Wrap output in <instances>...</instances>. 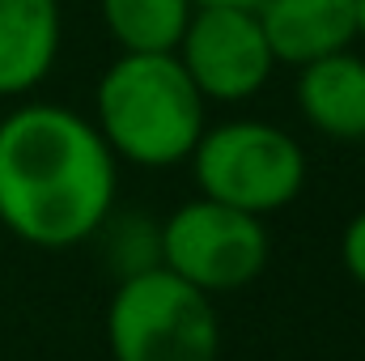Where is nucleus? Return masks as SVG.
<instances>
[{"mask_svg": "<svg viewBox=\"0 0 365 361\" xmlns=\"http://www.w3.org/2000/svg\"><path fill=\"white\" fill-rule=\"evenodd\" d=\"M93 119L21 102L0 119V225L38 251H73L115 213L119 171Z\"/></svg>", "mask_w": 365, "mask_h": 361, "instance_id": "obj_1", "label": "nucleus"}, {"mask_svg": "<svg viewBox=\"0 0 365 361\" xmlns=\"http://www.w3.org/2000/svg\"><path fill=\"white\" fill-rule=\"evenodd\" d=\"M93 128L115 162L140 171L182 166L208 128V102L175 51H119L93 90Z\"/></svg>", "mask_w": 365, "mask_h": 361, "instance_id": "obj_2", "label": "nucleus"}, {"mask_svg": "<svg viewBox=\"0 0 365 361\" xmlns=\"http://www.w3.org/2000/svg\"><path fill=\"white\" fill-rule=\"evenodd\" d=\"M106 345L115 361H221V319L208 293L153 264L119 276Z\"/></svg>", "mask_w": 365, "mask_h": 361, "instance_id": "obj_3", "label": "nucleus"}, {"mask_svg": "<svg viewBox=\"0 0 365 361\" xmlns=\"http://www.w3.org/2000/svg\"><path fill=\"white\" fill-rule=\"evenodd\" d=\"M187 162L204 200L251 217L289 208L306 187V149L268 119L208 123Z\"/></svg>", "mask_w": 365, "mask_h": 361, "instance_id": "obj_4", "label": "nucleus"}, {"mask_svg": "<svg viewBox=\"0 0 365 361\" xmlns=\"http://www.w3.org/2000/svg\"><path fill=\"white\" fill-rule=\"evenodd\" d=\"M272 238L264 217L217 200H187L158 225V264L200 293H234L268 268Z\"/></svg>", "mask_w": 365, "mask_h": 361, "instance_id": "obj_5", "label": "nucleus"}, {"mask_svg": "<svg viewBox=\"0 0 365 361\" xmlns=\"http://www.w3.org/2000/svg\"><path fill=\"white\" fill-rule=\"evenodd\" d=\"M175 56L204 102H247L276 68L255 9H195Z\"/></svg>", "mask_w": 365, "mask_h": 361, "instance_id": "obj_6", "label": "nucleus"}, {"mask_svg": "<svg viewBox=\"0 0 365 361\" xmlns=\"http://www.w3.org/2000/svg\"><path fill=\"white\" fill-rule=\"evenodd\" d=\"M297 111L319 136L336 145H365V56L344 47L336 56L302 64Z\"/></svg>", "mask_w": 365, "mask_h": 361, "instance_id": "obj_7", "label": "nucleus"}, {"mask_svg": "<svg viewBox=\"0 0 365 361\" xmlns=\"http://www.w3.org/2000/svg\"><path fill=\"white\" fill-rule=\"evenodd\" d=\"M64 43L60 0H0V98L38 90Z\"/></svg>", "mask_w": 365, "mask_h": 361, "instance_id": "obj_8", "label": "nucleus"}, {"mask_svg": "<svg viewBox=\"0 0 365 361\" xmlns=\"http://www.w3.org/2000/svg\"><path fill=\"white\" fill-rule=\"evenodd\" d=\"M276 64L302 68L357 43L353 0H264L255 9Z\"/></svg>", "mask_w": 365, "mask_h": 361, "instance_id": "obj_9", "label": "nucleus"}, {"mask_svg": "<svg viewBox=\"0 0 365 361\" xmlns=\"http://www.w3.org/2000/svg\"><path fill=\"white\" fill-rule=\"evenodd\" d=\"M102 26L119 51H175L195 13L191 0H98Z\"/></svg>", "mask_w": 365, "mask_h": 361, "instance_id": "obj_10", "label": "nucleus"}, {"mask_svg": "<svg viewBox=\"0 0 365 361\" xmlns=\"http://www.w3.org/2000/svg\"><path fill=\"white\" fill-rule=\"evenodd\" d=\"M340 264L365 289V208L349 217V225L340 234Z\"/></svg>", "mask_w": 365, "mask_h": 361, "instance_id": "obj_11", "label": "nucleus"}, {"mask_svg": "<svg viewBox=\"0 0 365 361\" xmlns=\"http://www.w3.org/2000/svg\"><path fill=\"white\" fill-rule=\"evenodd\" d=\"M195 9H259L264 0H191Z\"/></svg>", "mask_w": 365, "mask_h": 361, "instance_id": "obj_12", "label": "nucleus"}, {"mask_svg": "<svg viewBox=\"0 0 365 361\" xmlns=\"http://www.w3.org/2000/svg\"><path fill=\"white\" fill-rule=\"evenodd\" d=\"M353 26H357V39L365 43V0H353Z\"/></svg>", "mask_w": 365, "mask_h": 361, "instance_id": "obj_13", "label": "nucleus"}]
</instances>
